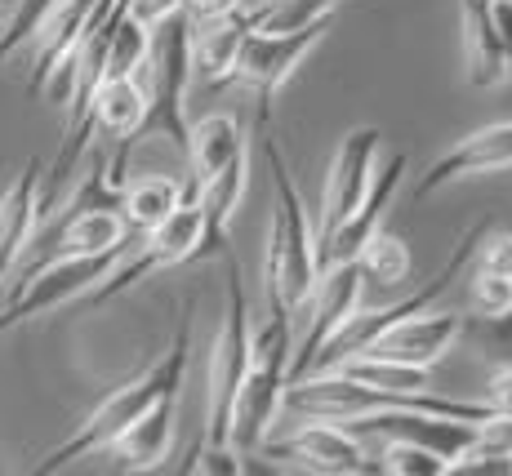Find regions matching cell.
Listing matches in <instances>:
<instances>
[{"mask_svg":"<svg viewBox=\"0 0 512 476\" xmlns=\"http://www.w3.org/2000/svg\"><path fill=\"white\" fill-rule=\"evenodd\" d=\"M268 107L272 94H259V147H263V161H268L272 174V223H268V290L299 312L308 307L312 290H317V236H312L308 210H303V196L290 178V165L281 156V143L268 125Z\"/></svg>","mask_w":512,"mask_h":476,"instance_id":"6da1fadb","label":"cell"},{"mask_svg":"<svg viewBox=\"0 0 512 476\" xmlns=\"http://www.w3.org/2000/svg\"><path fill=\"white\" fill-rule=\"evenodd\" d=\"M187 352H192V321H187V312H183L179 325H174L170 352H165L147 374H139L134 383H125V388H116L112 396H107V401L98 405L90 419L76 428V436H67V441L58 445L54 454H45V459L36 463V476L63 472L67 463L90 459V454L107 450V445H112L116 436L130 428V423H139L165 392H179V388H183V370H187Z\"/></svg>","mask_w":512,"mask_h":476,"instance_id":"7a4b0ae2","label":"cell"},{"mask_svg":"<svg viewBox=\"0 0 512 476\" xmlns=\"http://www.w3.org/2000/svg\"><path fill=\"white\" fill-rule=\"evenodd\" d=\"M294 352V312L268 290V321L250 330V370L241 379L232 405V450L250 454L268 441V428L281 414V396L290 383Z\"/></svg>","mask_w":512,"mask_h":476,"instance_id":"3957f363","label":"cell"},{"mask_svg":"<svg viewBox=\"0 0 512 476\" xmlns=\"http://www.w3.org/2000/svg\"><path fill=\"white\" fill-rule=\"evenodd\" d=\"M223 263H228V307H223L219 339L210 352V396H205V445L210 450L232 445V405L250 370V307L241 290V267L232 250H223Z\"/></svg>","mask_w":512,"mask_h":476,"instance_id":"277c9868","label":"cell"},{"mask_svg":"<svg viewBox=\"0 0 512 476\" xmlns=\"http://www.w3.org/2000/svg\"><path fill=\"white\" fill-rule=\"evenodd\" d=\"M147 72H152V89H147V121L143 134L156 130L174 147H187V85H192V18L170 14L165 23L152 27V45H147Z\"/></svg>","mask_w":512,"mask_h":476,"instance_id":"5b68a950","label":"cell"},{"mask_svg":"<svg viewBox=\"0 0 512 476\" xmlns=\"http://www.w3.org/2000/svg\"><path fill=\"white\" fill-rule=\"evenodd\" d=\"M139 250L130 254V259H116L112 272L103 276V285L90 294V307H103L112 303L116 294H125L130 285H139L147 272H156V267H174V263H187V259H201L205 254V214L196 201H179L170 214L161 218L156 227H147L139 232Z\"/></svg>","mask_w":512,"mask_h":476,"instance_id":"8992f818","label":"cell"},{"mask_svg":"<svg viewBox=\"0 0 512 476\" xmlns=\"http://www.w3.org/2000/svg\"><path fill=\"white\" fill-rule=\"evenodd\" d=\"M130 241H134V232L125 236L121 245H112V250H98V254H67V259L45 263L41 272H36L32 281L23 285V290L9 294L5 312H0V334H5L9 325H23V321H32V316L49 312V307H58V303L76 299V294H85L94 281H103V276L112 272V263L121 259L125 250H130Z\"/></svg>","mask_w":512,"mask_h":476,"instance_id":"52a82bcc","label":"cell"},{"mask_svg":"<svg viewBox=\"0 0 512 476\" xmlns=\"http://www.w3.org/2000/svg\"><path fill=\"white\" fill-rule=\"evenodd\" d=\"M330 23L303 27V32H245L241 45H236V58L228 67V81L250 85L254 94H277V89L294 76V67L303 63L312 45L326 36Z\"/></svg>","mask_w":512,"mask_h":476,"instance_id":"ba28073f","label":"cell"},{"mask_svg":"<svg viewBox=\"0 0 512 476\" xmlns=\"http://www.w3.org/2000/svg\"><path fill=\"white\" fill-rule=\"evenodd\" d=\"M361 272H357V263H330V267H321V276H317V290H312V299H308V330H303V339L299 347L290 352V379H303V374L312 370V361H317V352H321V343L330 339L334 330H339L343 321H348L352 312H357V299H361Z\"/></svg>","mask_w":512,"mask_h":476,"instance_id":"9c48e42d","label":"cell"},{"mask_svg":"<svg viewBox=\"0 0 512 476\" xmlns=\"http://www.w3.org/2000/svg\"><path fill=\"white\" fill-rule=\"evenodd\" d=\"M401 174H406V156L392 152L388 165H383L379 174H370V187H366V196L357 201V210L343 218L339 227H330L326 236H317V267L357 259V250L370 241L374 232H379L383 214L392 210V196H397V187H401Z\"/></svg>","mask_w":512,"mask_h":476,"instance_id":"30bf717a","label":"cell"},{"mask_svg":"<svg viewBox=\"0 0 512 476\" xmlns=\"http://www.w3.org/2000/svg\"><path fill=\"white\" fill-rule=\"evenodd\" d=\"M379 147H383V134L374 125H357L352 134H343L339 152L330 161V174H326V192H321V236L357 210V201L370 187Z\"/></svg>","mask_w":512,"mask_h":476,"instance_id":"8fae6325","label":"cell"},{"mask_svg":"<svg viewBox=\"0 0 512 476\" xmlns=\"http://www.w3.org/2000/svg\"><path fill=\"white\" fill-rule=\"evenodd\" d=\"M268 459H299L303 468L326 472V476L379 472V463L361 450V436L343 432L339 423H326V419H312V428L285 436V441H268Z\"/></svg>","mask_w":512,"mask_h":476,"instance_id":"7c38bea8","label":"cell"},{"mask_svg":"<svg viewBox=\"0 0 512 476\" xmlns=\"http://www.w3.org/2000/svg\"><path fill=\"white\" fill-rule=\"evenodd\" d=\"M459 334H464V312H432V307H423L419 316H406V321L388 325V330L366 347V356L406 361V365H428L432 370V365L455 347Z\"/></svg>","mask_w":512,"mask_h":476,"instance_id":"4fadbf2b","label":"cell"},{"mask_svg":"<svg viewBox=\"0 0 512 476\" xmlns=\"http://www.w3.org/2000/svg\"><path fill=\"white\" fill-rule=\"evenodd\" d=\"M512 165V121H499V125H486V130L459 138L455 147L437 156V161L423 170V178L415 183V201L432 196L437 187L455 183V178H468V174H490V170H508Z\"/></svg>","mask_w":512,"mask_h":476,"instance_id":"5bb4252c","label":"cell"},{"mask_svg":"<svg viewBox=\"0 0 512 476\" xmlns=\"http://www.w3.org/2000/svg\"><path fill=\"white\" fill-rule=\"evenodd\" d=\"M179 392H165L139 423H130V428L107 445V450L116 454V472H147V468H156V463L170 454L174 414H179Z\"/></svg>","mask_w":512,"mask_h":476,"instance_id":"9a60e30c","label":"cell"},{"mask_svg":"<svg viewBox=\"0 0 512 476\" xmlns=\"http://www.w3.org/2000/svg\"><path fill=\"white\" fill-rule=\"evenodd\" d=\"M187 161H192V183H187L183 201H192L196 187L205 183V178H214L223 170V165L241 161L245 156V134L236 130L232 116H201L196 125H187Z\"/></svg>","mask_w":512,"mask_h":476,"instance_id":"2e32d148","label":"cell"},{"mask_svg":"<svg viewBox=\"0 0 512 476\" xmlns=\"http://www.w3.org/2000/svg\"><path fill=\"white\" fill-rule=\"evenodd\" d=\"M459 14H464L468 81L477 89H495L499 81H508V63H504V45H499L495 9H490V0H459Z\"/></svg>","mask_w":512,"mask_h":476,"instance_id":"e0dca14e","label":"cell"},{"mask_svg":"<svg viewBox=\"0 0 512 476\" xmlns=\"http://www.w3.org/2000/svg\"><path fill=\"white\" fill-rule=\"evenodd\" d=\"M36 183H41V161H27L23 174L14 178L5 196H0V276L18 263V254L32 245L36 232Z\"/></svg>","mask_w":512,"mask_h":476,"instance_id":"ac0fdd59","label":"cell"},{"mask_svg":"<svg viewBox=\"0 0 512 476\" xmlns=\"http://www.w3.org/2000/svg\"><path fill=\"white\" fill-rule=\"evenodd\" d=\"M339 374L357 383H370V388L383 392H432V374L428 365H406V361H383V356H348V361L334 365Z\"/></svg>","mask_w":512,"mask_h":476,"instance_id":"d6986e66","label":"cell"},{"mask_svg":"<svg viewBox=\"0 0 512 476\" xmlns=\"http://www.w3.org/2000/svg\"><path fill=\"white\" fill-rule=\"evenodd\" d=\"M179 201H183V187L174 183V178H143V183H134V187L125 183L121 218H125V227L139 236V232H147V227L161 223Z\"/></svg>","mask_w":512,"mask_h":476,"instance_id":"ffe728a7","label":"cell"},{"mask_svg":"<svg viewBox=\"0 0 512 476\" xmlns=\"http://www.w3.org/2000/svg\"><path fill=\"white\" fill-rule=\"evenodd\" d=\"M348 0H263L250 9L254 32H303V27L330 23V14Z\"/></svg>","mask_w":512,"mask_h":476,"instance_id":"44dd1931","label":"cell"},{"mask_svg":"<svg viewBox=\"0 0 512 476\" xmlns=\"http://www.w3.org/2000/svg\"><path fill=\"white\" fill-rule=\"evenodd\" d=\"M147 45H152V27H143L139 18H130L125 9L121 18L107 32V49H103V81L107 76H134L147 63Z\"/></svg>","mask_w":512,"mask_h":476,"instance_id":"7402d4cb","label":"cell"},{"mask_svg":"<svg viewBox=\"0 0 512 476\" xmlns=\"http://www.w3.org/2000/svg\"><path fill=\"white\" fill-rule=\"evenodd\" d=\"M352 263H357L361 281H374V285H401L410 276V250L392 232H374Z\"/></svg>","mask_w":512,"mask_h":476,"instance_id":"603a6c76","label":"cell"},{"mask_svg":"<svg viewBox=\"0 0 512 476\" xmlns=\"http://www.w3.org/2000/svg\"><path fill=\"white\" fill-rule=\"evenodd\" d=\"M374 463H379L383 476H446V459H441L437 450H428V445L410 441V436L388 441V450Z\"/></svg>","mask_w":512,"mask_h":476,"instance_id":"cb8c5ba5","label":"cell"},{"mask_svg":"<svg viewBox=\"0 0 512 476\" xmlns=\"http://www.w3.org/2000/svg\"><path fill=\"white\" fill-rule=\"evenodd\" d=\"M468 312L481 316V321H504V316H512V276L472 267V276H468Z\"/></svg>","mask_w":512,"mask_h":476,"instance_id":"d4e9b609","label":"cell"},{"mask_svg":"<svg viewBox=\"0 0 512 476\" xmlns=\"http://www.w3.org/2000/svg\"><path fill=\"white\" fill-rule=\"evenodd\" d=\"M54 5L58 0H18V9L9 14V23H0L5 27V32H0V63H5L23 41H32V36L41 32L45 18L54 14Z\"/></svg>","mask_w":512,"mask_h":476,"instance_id":"484cf974","label":"cell"},{"mask_svg":"<svg viewBox=\"0 0 512 476\" xmlns=\"http://www.w3.org/2000/svg\"><path fill=\"white\" fill-rule=\"evenodd\" d=\"M472 263L486 267V272H499V276H512V232L508 227H486L472 250Z\"/></svg>","mask_w":512,"mask_h":476,"instance_id":"4316f807","label":"cell"},{"mask_svg":"<svg viewBox=\"0 0 512 476\" xmlns=\"http://www.w3.org/2000/svg\"><path fill=\"white\" fill-rule=\"evenodd\" d=\"M179 0H130V18H139L143 27H156V23H165L170 14H179Z\"/></svg>","mask_w":512,"mask_h":476,"instance_id":"83f0119b","label":"cell"},{"mask_svg":"<svg viewBox=\"0 0 512 476\" xmlns=\"http://www.w3.org/2000/svg\"><path fill=\"white\" fill-rule=\"evenodd\" d=\"M179 5H183V14L192 18V23H210V18L241 9V0H179Z\"/></svg>","mask_w":512,"mask_h":476,"instance_id":"f1b7e54d","label":"cell"},{"mask_svg":"<svg viewBox=\"0 0 512 476\" xmlns=\"http://www.w3.org/2000/svg\"><path fill=\"white\" fill-rule=\"evenodd\" d=\"M490 9H495L499 45H504V63H508V76H512V0H490Z\"/></svg>","mask_w":512,"mask_h":476,"instance_id":"f546056e","label":"cell"},{"mask_svg":"<svg viewBox=\"0 0 512 476\" xmlns=\"http://www.w3.org/2000/svg\"><path fill=\"white\" fill-rule=\"evenodd\" d=\"M486 405H490L495 414H508V419H512V370H499V374H495Z\"/></svg>","mask_w":512,"mask_h":476,"instance_id":"4dcf8cb0","label":"cell"},{"mask_svg":"<svg viewBox=\"0 0 512 476\" xmlns=\"http://www.w3.org/2000/svg\"><path fill=\"white\" fill-rule=\"evenodd\" d=\"M0 23H5V5H0Z\"/></svg>","mask_w":512,"mask_h":476,"instance_id":"1f68e13d","label":"cell"}]
</instances>
